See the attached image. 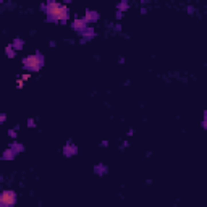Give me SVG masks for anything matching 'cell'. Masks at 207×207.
I'll return each instance as SVG.
<instances>
[{"instance_id": "cell-18", "label": "cell", "mask_w": 207, "mask_h": 207, "mask_svg": "<svg viewBox=\"0 0 207 207\" xmlns=\"http://www.w3.org/2000/svg\"><path fill=\"white\" fill-rule=\"evenodd\" d=\"M186 10H188L189 13H194V11H196V10H194V7H191V5H189V7H186Z\"/></svg>"}, {"instance_id": "cell-5", "label": "cell", "mask_w": 207, "mask_h": 207, "mask_svg": "<svg viewBox=\"0 0 207 207\" xmlns=\"http://www.w3.org/2000/svg\"><path fill=\"white\" fill-rule=\"evenodd\" d=\"M87 26H91V24L86 21L83 16H75V18H73V21H71V29H73L75 32H78V34H81V32L84 31Z\"/></svg>"}, {"instance_id": "cell-13", "label": "cell", "mask_w": 207, "mask_h": 207, "mask_svg": "<svg viewBox=\"0 0 207 207\" xmlns=\"http://www.w3.org/2000/svg\"><path fill=\"white\" fill-rule=\"evenodd\" d=\"M201 126H202V130L207 131V110H204V113H202V122H201Z\"/></svg>"}, {"instance_id": "cell-15", "label": "cell", "mask_w": 207, "mask_h": 207, "mask_svg": "<svg viewBox=\"0 0 207 207\" xmlns=\"http://www.w3.org/2000/svg\"><path fill=\"white\" fill-rule=\"evenodd\" d=\"M125 18V13L123 11H118V10H115V19L117 21H120V19H123Z\"/></svg>"}, {"instance_id": "cell-4", "label": "cell", "mask_w": 207, "mask_h": 207, "mask_svg": "<svg viewBox=\"0 0 207 207\" xmlns=\"http://www.w3.org/2000/svg\"><path fill=\"white\" fill-rule=\"evenodd\" d=\"M0 204L3 207H13L16 204V193L8 189V191H3L0 194Z\"/></svg>"}, {"instance_id": "cell-2", "label": "cell", "mask_w": 207, "mask_h": 207, "mask_svg": "<svg viewBox=\"0 0 207 207\" xmlns=\"http://www.w3.org/2000/svg\"><path fill=\"white\" fill-rule=\"evenodd\" d=\"M44 63H45L44 55L39 54V52H36V54H29L28 57L23 58V67H24V70H28L29 73L39 71V70L44 67Z\"/></svg>"}, {"instance_id": "cell-7", "label": "cell", "mask_w": 207, "mask_h": 207, "mask_svg": "<svg viewBox=\"0 0 207 207\" xmlns=\"http://www.w3.org/2000/svg\"><path fill=\"white\" fill-rule=\"evenodd\" d=\"M83 18L89 23L91 26H94V23H97L100 19V13L97 10H86L84 15H83Z\"/></svg>"}, {"instance_id": "cell-9", "label": "cell", "mask_w": 207, "mask_h": 207, "mask_svg": "<svg viewBox=\"0 0 207 207\" xmlns=\"http://www.w3.org/2000/svg\"><path fill=\"white\" fill-rule=\"evenodd\" d=\"M92 171H94L95 176H104L108 173V167L105 165V163H95L94 168H92Z\"/></svg>"}, {"instance_id": "cell-8", "label": "cell", "mask_w": 207, "mask_h": 207, "mask_svg": "<svg viewBox=\"0 0 207 207\" xmlns=\"http://www.w3.org/2000/svg\"><path fill=\"white\" fill-rule=\"evenodd\" d=\"M78 154V146L75 144V142H71V141H70V142H67V144L63 146V155H65V157H73V155H76Z\"/></svg>"}, {"instance_id": "cell-6", "label": "cell", "mask_w": 207, "mask_h": 207, "mask_svg": "<svg viewBox=\"0 0 207 207\" xmlns=\"http://www.w3.org/2000/svg\"><path fill=\"white\" fill-rule=\"evenodd\" d=\"M94 37H95V28H94V26H87L84 31L79 34V42H81V44H84V42L92 41Z\"/></svg>"}, {"instance_id": "cell-17", "label": "cell", "mask_w": 207, "mask_h": 207, "mask_svg": "<svg viewBox=\"0 0 207 207\" xmlns=\"http://www.w3.org/2000/svg\"><path fill=\"white\" fill-rule=\"evenodd\" d=\"M0 122H2V123L7 122V115H5V113H2V115H0Z\"/></svg>"}, {"instance_id": "cell-14", "label": "cell", "mask_w": 207, "mask_h": 207, "mask_svg": "<svg viewBox=\"0 0 207 207\" xmlns=\"http://www.w3.org/2000/svg\"><path fill=\"white\" fill-rule=\"evenodd\" d=\"M26 126H28V128H36V126H37V123H36V120H34V118H28Z\"/></svg>"}, {"instance_id": "cell-1", "label": "cell", "mask_w": 207, "mask_h": 207, "mask_svg": "<svg viewBox=\"0 0 207 207\" xmlns=\"http://www.w3.org/2000/svg\"><path fill=\"white\" fill-rule=\"evenodd\" d=\"M42 13L45 15V19L49 23H67L70 19V10L68 5L60 2H45L41 5Z\"/></svg>"}, {"instance_id": "cell-11", "label": "cell", "mask_w": 207, "mask_h": 207, "mask_svg": "<svg viewBox=\"0 0 207 207\" xmlns=\"http://www.w3.org/2000/svg\"><path fill=\"white\" fill-rule=\"evenodd\" d=\"M11 45H13V49L16 50V52H21V50L24 49V41H23L21 37H16V39H13Z\"/></svg>"}, {"instance_id": "cell-3", "label": "cell", "mask_w": 207, "mask_h": 207, "mask_svg": "<svg viewBox=\"0 0 207 207\" xmlns=\"http://www.w3.org/2000/svg\"><path fill=\"white\" fill-rule=\"evenodd\" d=\"M23 151H24V146H23L21 142H18V141H13V142H10L8 147L2 152L0 159H2V160H13V159L16 157V155H19Z\"/></svg>"}, {"instance_id": "cell-19", "label": "cell", "mask_w": 207, "mask_h": 207, "mask_svg": "<svg viewBox=\"0 0 207 207\" xmlns=\"http://www.w3.org/2000/svg\"><path fill=\"white\" fill-rule=\"evenodd\" d=\"M100 147H108V141H102V142H100Z\"/></svg>"}, {"instance_id": "cell-10", "label": "cell", "mask_w": 207, "mask_h": 207, "mask_svg": "<svg viewBox=\"0 0 207 207\" xmlns=\"http://www.w3.org/2000/svg\"><path fill=\"white\" fill-rule=\"evenodd\" d=\"M130 8H131V3L128 2V0H122V2H118L117 7H115V10H118V11H123V13H126Z\"/></svg>"}, {"instance_id": "cell-16", "label": "cell", "mask_w": 207, "mask_h": 207, "mask_svg": "<svg viewBox=\"0 0 207 207\" xmlns=\"http://www.w3.org/2000/svg\"><path fill=\"white\" fill-rule=\"evenodd\" d=\"M8 136H10V138H13V139H16L18 131H16V130H8Z\"/></svg>"}, {"instance_id": "cell-12", "label": "cell", "mask_w": 207, "mask_h": 207, "mask_svg": "<svg viewBox=\"0 0 207 207\" xmlns=\"http://www.w3.org/2000/svg\"><path fill=\"white\" fill-rule=\"evenodd\" d=\"M5 52H7V57H8V58H15V57H16V50L13 49V45L11 44L5 47Z\"/></svg>"}, {"instance_id": "cell-20", "label": "cell", "mask_w": 207, "mask_h": 207, "mask_svg": "<svg viewBox=\"0 0 207 207\" xmlns=\"http://www.w3.org/2000/svg\"><path fill=\"white\" fill-rule=\"evenodd\" d=\"M126 134H128V136H133V134H134V130H130L128 133H126Z\"/></svg>"}]
</instances>
